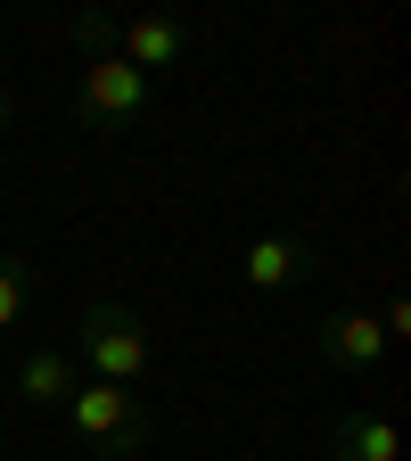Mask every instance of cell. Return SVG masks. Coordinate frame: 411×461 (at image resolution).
Returning a JSON list of instances; mask_svg holds the SVG:
<instances>
[{"label": "cell", "mask_w": 411, "mask_h": 461, "mask_svg": "<svg viewBox=\"0 0 411 461\" xmlns=\"http://www.w3.org/2000/svg\"><path fill=\"white\" fill-rule=\"evenodd\" d=\"M58 346L75 355V371H83V379H99V387H132V395H140V379H148V363H156L148 321H140L124 297H91Z\"/></svg>", "instance_id": "1"}, {"label": "cell", "mask_w": 411, "mask_h": 461, "mask_svg": "<svg viewBox=\"0 0 411 461\" xmlns=\"http://www.w3.org/2000/svg\"><path fill=\"white\" fill-rule=\"evenodd\" d=\"M67 437L75 445H91L99 461H132V453H148L156 445V429H148V403L132 395V387H99V379H83L75 395H67Z\"/></svg>", "instance_id": "2"}, {"label": "cell", "mask_w": 411, "mask_h": 461, "mask_svg": "<svg viewBox=\"0 0 411 461\" xmlns=\"http://www.w3.org/2000/svg\"><path fill=\"white\" fill-rule=\"evenodd\" d=\"M148 115V75H132L115 50L83 58L75 75V124H140Z\"/></svg>", "instance_id": "3"}, {"label": "cell", "mask_w": 411, "mask_h": 461, "mask_svg": "<svg viewBox=\"0 0 411 461\" xmlns=\"http://www.w3.org/2000/svg\"><path fill=\"white\" fill-rule=\"evenodd\" d=\"M305 272H313V230H297V222L255 230L247 256H239V280L255 288V297H297V280H305Z\"/></svg>", "instance_id": "4"}, {"label": "cell", "mask_w": 411, "mask_h": 461, "mask_svg": "<svg viewBox=\"0 0 411 461\" xmlns=\"http://www.w3.org/2000/svg\"><path fill=\"white\" fill-rule=\"evenodd\" d=\"M190 25L182 17H165V9H140V17H115V58H124V67L132 75H165V67H182V58H190Z\"/></svg>", "instance_id": "5"}, {"label": "cell", "mask_w": 411, "mask_h": 461, "mask_svg": "<svg viewBox=\"0 0 411 461\" xmlns=\"http://www.w3.org/2000/svg\"><path fill=\"white\" fill-rule=\"evenodd\" d=\"M313 355L337 379H371L387 363V330H379V313H321L313 321Z\"/></svg>", "instance_id": "6"}, {"label": "cell", "mask_w": 411, "mask_h": 461, "mask_svg": "<svg viewBox=\"0 0 411 461\" xmlns=\"http://www.w3.org/2000/svg\"><path fill=\"white\" fill-rule=\"evenodd\" d=\"M9 387H17V403H25V412H67V395L83 387V371H75V355H67V346H25V355L9 363Z\"/></svg>", "instance_id": "7"}, {"label": "cell", "mask_w": 411, "mask_h": 461, "mask_svg": "<svg viewBox=\"0 0 411 461\" xmlns=\"http://www.w3.org/2000/svg\"><path fill=\"white\" fill-rule=\"evenodd\" d=\"M395 420L379 412V403H345V412L329 420V461H395Z\"/></svg>", "instance_id": "8"}, {"label": "cell", "mask_w": 411, "mask_h": 461, "mask_svg": "<svg viewBox=\"0 0 411 461\" xmlns=\"http://www.w3.org/2000/svg\"><path fill=\"white\" fill-rule=\"evenodd\" d=\"M25 313H33V264L0 248V371H9V338L25 330Z\"/></svg>", "instance_id": "9"}, {"label": "cell", "mask_w": 411, "mask_h": 461, "mask_svg": "<svg viewBox=\"0 0 411 461\" xmlns=\"http://www.w3.org/2000/svg\"><path fill=\"white\" fill-rule=\"evenodd\" d=\"M379 330H387V346L411 330V297H387V313H379Z\"/></svg>", "instance_id": "10"}, {"label": "cell", "mask_w": 411, "mask_h": 461, "mask_svg": "<svg viewBox=\"0 0 411 461\" xmlns=\"http://www.w3.org/2000/svg\"><path fill=\"white\" fill-rule=\"evenodd\" d=\"M9 124H17V91L0 83V132H9Z\"/></svg>", "instance_id": "11"}]
</instances>
